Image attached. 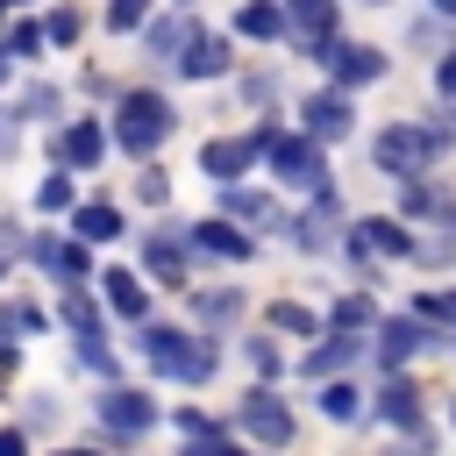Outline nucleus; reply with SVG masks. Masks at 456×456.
Wrapping results in <instances>:
<instances>
[{
    "mask_svg": "<svg viewBox=\"0 0 456 456\" xmlns=\"http://www.w3.org/2000/svg\"><path fill=\"white\" fill-rule=\"evenodd\" d=\"M442 150H449V128H428V121H392L370 142V157H378L385 178H420V171L442 164Z\"/></svg>",
    "mask_w": 456,
    "mask_h": 456,
    "instance_id": "obj_1",
    "label": "nucleus"
},
{
    "mask_svg": "<svg viewBox=\"0 0 456 456\" xmlns=\"http://www.w3.org/2000/svg\"><path fill=\"white\" fill-rule=\"evenodd\" d=\"M164 135H171V100H164V93L135 86V93L114 100V142H121L128 157H150Z\"/></svg>",
    "mask_w": 456,
    "mask_h": 456,
    "instance_id": "obj_2",
    "label": "nucleus"
},
{
    "mask_svg": "<svg viewBox=\"0 0 456 456\" xmlns=\"http://www.w3.org/2000/svg\"><path fill=\"white\" fill-rule=\"evenodd\" d=\"M142 356L178 385H207L214 378V342H200L185 328H142Z\"/></svg>",
    "mask_w": 456,
    "mask_h": 456,
    "instance_id": "obj_3",
    "label": "nucleus"
},
{
    "mask_svg": "<svg viewBox=\"0 0 456 456\" xmlns=\"http://www.w3.org/2000/svg\"><path fill=\"white\" fill-rule=\"evenodd\" d=\"M264 150H271V178H278V185H292V192H321V185H328L321 150H314L306 135H264Z\"/></svg>",
    "mask_w": 456,
    "mask_h": 456,
    "instance_id": "obj_4",
    "label": "nucleus"
},
{
    "mask_svg": "<svg viewBox=\"0 0 456 456\" xmlns=\"http://www.w3.org/2000/svg\"><path fill=\"white\" fill-rule=\"evenodd\" d=\"M321 64H328L335 86H370V78H385V57H378L370 43H321Z\"/></svg>",
    "mask_w": 456,
    "mask_h": 456,
    "instance_id": "obj_5",
    "label": "nucleus"
},
{
    "mask_svg": "<svg viewBox=\"0 0 456 456\" xmlns=\"http://www.w3.org/2000/svg\"><path fill=\"white\" fill-rule=\"evenodd\" d=\"M100 420H107V435H121V442H135V435H150V420H157V406H150L142 392H128V385H107V399H100Z\"/></svg>",
    "mask_w": 456,
    "mask_h": 456,
    "instance_id": "obj_6",
    "label": "nucleus"
},
{
    "mask_svg": "<svg viewBox=\"0 0 456 456\" xmlns=\"http://www.w3.org/2000/svg\"><path fill=\"white\" fill-rule=\"evenodd\" d=\"M235 428H249L256 442H292V413H285L271 392H249V399L235 406Z\"/></svg>",
    "mask_w": 456,
    "mask_h": 456,
    "instance_id": "obj_7",
    "label": "nucleus"
},
{
    "mask_svg": "<svg viewBox=\"0 0 456 456\" xmlns=\"http://www.w3.org/2000/svg\"><path fill=\"white\" fill-rule=\"evenodd\" d=\"M442 342H456V335H435L428 321H385V342H378V356H385V363L399 370V363H406L413 349H442Z\"/></svg>",
    "mask_w": 456,
    "mask_h": 456,
    "instance_id": "obj_8",
    "label": "nucleus"
},
{
    "mask_svg": "<svg viewBox=\"0 0 456 456\" xmlns=\"http://www.w3.org/2000/svg\"><path fill=\"white\" fill-rule=\"evenodd\" d=\"M299 114H306V135H321V142H328V135H349V128H356V114H349V93H314V100H306Z\"/></svg>",
    "mask_w": 456,
    "mask_h": 456,
    "instance_id": "obj_9",
    "label": "nucleus"
},
{
    "mask_svg": "<svg viewBox=\"0 0 456 456\" xmlns=\"http://www.w3.org/2000/svg\"><path fill=\"white\" fill-rule=\"evenodd\" d=\"M328 21H335V0H285V36H299L306 50L328 43Z\"/></svg>",
    "mask_w": 456,
    "mask_h": 456,
    "instance_id": "obj_10",
    "label": "nucleus"
},
{
    "mask_svg": "<svg viewBox=\"0 0 456 456\" xmlns=\"http://www.w3.org/2000/svg\"><path fill=\"white\" fill-rule=\"evenodd\" d=\"M100 150H107V135H100V121H71V128L57 135V157H64L71 171H93V164H100Z\"/></svg>",
    "mask_w": 456,
    "mask_h": 456,
    "instance_id": "obj_11",
    "label": "nucleus"
},
{
    "mask_svg": "<svg viewBox=\"0 0 456 456\" xmlns=\"http://www.w3.org/2000/svg\"><path fill=\"white\" fill-rule=\"evenodd\" d=\"M256 150H264V135H235V142H207V157H200V164L228 185V178H242V171H249V157H256Z\"/></svg>",
    "mask_w": 456,
    "mask_h": 456,
    "instance_id": "obj_12",
    "label": "nucleus"
},
{
    "mask_svg": "<svg viewBox=\"0 0 456 456\" xmlns=\"http://www.w3.org/2000/svg\"><path fill=\"white\" fill-rule=\"evenodd\" d=\"M378 420H392V428H406V435L420 442V392H413L406 378H392V385L378 392Z\"/></svg>",
    "mask_w": 456,
    "mask_h": 456,
    "instance_id": "obj_13",
    "label": "nucleus"
},
{
    "mask_svg": "<svg viewBox=\"0 0 456 456\" xmlns=\"http://www.w3.org/2000/svg\"><path fill=\"white\" fill-rule=\"evenodd\" d=\"M178 71H185V78H214V71H228V43H221V36H185Z\"/></svg>",
    "mask_w": 456,
    "mask_h": 456,
    "instance_id": "obj_14",
    "label": "nucleus"
},
{
    "mask_svg": "<svg viewBox=\"0 0 456 456\" xmlns=\"http://www.w3.org/2000/svg\"><path fill=\"white\" fill-rule=\"evenodd\" d=\"M36 264H43L50 278H64V285H86V249H78V242H57V235H50V242H36Z\"/></svg>",
    "mask_w": 456,
    "mask_h": 456,
    "instance_id": "obj_15",
    "label": "nucleus"
},
{
    "mask_svg": "<svg viewBox=\"0 0 456 456\" xmlns=\"http://www.w3.org/2000/svg\"><path fill=\"white\" fill-rule=\"evenodd\" d=\"M100 285H107V306H114L121 321H150V292H142V278H128V271H107Z\"/></svg>",
    "mask_w": 456,
    "mask_h": 456,
    "instance_id": "obj_16",
    "label": "nucleus"
},
{
    "mask_svg": "<svg viewBox=\"0 0 456 456\" xmlns=\"http://www.w3.org/2000/svg\"><path fill=\"white\" fill-rule=\"evenodd\" d=\"M71 235H78V242H114V235H121V214H114L107 200H86V207L71 214Z\"/></svg>",
    "mask_w": 456,
    "mask_h": 456,
    "instance_id": "obj_17",
    "label": "nucleus"
},
{
    "mask_svg": "<svg viewBox=\"0 0 456 456\" xmlns=\"http://www.w3.org/2000/svg\"><path fill=\"white\" fill-rule=\"evenodd\" d=\"M349 249H356V256H363V249H385V256H406V249H413V235H406L399 221H385V214H378V221H363V235H356Z\"/></svg>",
    "mask_w": 456,
    "mask_h": 456,
    "instance_id": "obj_18",
    "label": "nucleus"
},
{
    "mask_svg": "<svg viewBox=\"0 0 456 456\" xmlns=\"http://www.w3.org/2000/svg\"><path fill=\"white\" fill-rule=\"evenodd\" d=\"M356 356H363V342H349V335H335V342H321V349H314V356H306L299 370H306V378H328V370H349Z\"/></svg>",
    "mask_w": 456,
    "mask_h": 456,
    "instance_id": "obj_19",
    "label": "nucleus"
},
{
    "mask_svg": "<svg viewBox=\"0 0 456 456\" xmlns=\"http://www.w3.org/2000/svg\"><path fill=\"white\" fill-rule=\"evenodd\" d=\"M235 28H242V36H264V43H271V36H285V7H271V0H249V7L235 14Z\"/></svg>",
    "mask_w": 456,
    "mask_h": 456,
    "instance_id": "obj_20",
    "label": "nucleus"
},
{
    "mask_svg": "<svg viewBox=\"0 0 456 456\" xmlns=\"http://www.w3.org/2000/svg\"><path fill=\"white\" fill-rule=\"evenodd\" d=\"M192 242H200V249H214V256H249V235H235L228 221H200V228H192Z\"/></svg>",
    "mask_w": 456,
    "mask_h": 456,
    "instance_id": "obj_21",
    "label": "nucleus"
},
{
    "mask_svg": "<svg viewBox=\"0 0 456 456\" xmlns=\"http://www.w3.org/2000/svg\"><path fill=\"white\" fill-rule=\"evenodd\" d=\"M221 214H235V221H271V192H242V185H228V192H221Z\"/></svg>",
    "mask_w": 456,
    "mask_h": 456,
    "instance_id": "obj_22",
    "label": "nucleus"
},
{
    "mask_svg": "<svg viewBox=\"0 0 456 456\" xmlns=\"http://www.w3.org/2000/svg\"><path fill=\"white\" fill-rule=\"evenodd\" d=\"M321 413H328V420H356V413H363V392H356L349 378H342V385H321Z\"/></svg>",
    "mask_w": 456,
    "mask_h": 456,
    "instance_id": "obj_23",
    "label": "nucleus"
},
{
    "mask_svg": "<svg viewBox=\"0 0 456 456\" xmlns=\"http://www.w3.org/2000/svg\"><path fill=\"white\" fill-rule=\"evenodd\" d=\"M185 36H192V21H150V57L171 64V57L185 50Z\"/></svg>",
    "mask_w": 456,
    "mask_h": 456,
    "instance_id": "obj_24",
    "label": "nucleus"
},
{
    "mask_svg": "<svg viewBox=\"0 0 456 456\" xmlns=\"http://www.w3.org/2000/svg\"><path fill=\"white\" fill-rule=\"evenodd\" d=\"M150 271L171 278V285H185V249H178L171 235H157V242H150Z\"/></svg>",
    "mask_w": 456,
    "mask_h": 456,
    "instance_id": "obj_25",
    "label": "nucleus"
},
{
    "mask_svg": "<svg viewBox=\"0 0 456 456\" xmlns=\"http://www.w3.org/2000/svg\"><path fill=\"white\" fill-rule=\"evenodd\" d=\"M413 321H449L456 328V292H420L413 299Z\"/></svg>",
    "mask_w": 456,
    "mask_h": 456,
    "instance_id": "obj_26",
    "label": "nucleus"
},
{
    "mask_svg": "<svg viewBox=\"0 0 456 456\" xmlns=\"http://www.w3.org/2000/svg\"><path fill=\"white\" fill-rule=\"evenodd\" d=\"M36 207H50V214H57V207H71V178H64V171H57V178H43V185H36Z\"/></svg>",
    "mask_w": 456,
    "mask_h": 456,
    "instance_id": "obj_27",
    "label": "nucleus"
},
{
    "mask_svg": "<svg viewBox=\"0 0 456 456\" xmlns=\"http://www.w3.org/2000/svg\"><path fill=\"white\" fill-rule=\"evenodd\" d=\"M185 456H242V449H235V442H228V435H214V428H200V435H192V449H185Z\"/></svg>",
    "mask_w": 456,
    "mask_h": 456,
    "instance_id": "obj_28",
    "label": "nucleus"
},
{
    "mask_svg": "<svg viewBox=\"0 0 456 456\" xmlns=\"http://www.w3.org/2000/svg\"><path fill=\"white\" fill-rule=\"evenodd\" d=\"M150 0H107V28H135Z\"/></svg>",
    "mask_w": 456,
    "mask_h": 456,
    "instance_id": "obj_29",
    "label": "nucleus"
},
{
    "mask_svg": "<svg viewBox=\"0 0 456 456\" xmlns=\"http://www.w3.org/2000/svg\"><path fill=\"white\" fill-rule=\"evenodd\" d=\"M235 306H242L235 292H228V299H221V292H200V314H207V321H235Z\"/></svg>",
    "mask_w": 456,
    "mask_h": 456,
    "instance_id": "obj_30",
    "label": "nucleus"
},
{
    "mask_svg": "<svg viewBox=\"0 0 456 456\" xmlns=\"http://www.w3.org/2000/svg\"><path fill=\"white\" fill-rule=\"evenodd\" d=\"M363 321H370V299H363V292H356V299H342V306H335V328H363Z\"/></svg>",
    "mask_w": 456,
    "mask_h": 456,
    "instance_id": "obj_31",
    "label": "nucleus"
},
{
    "mask_svg": "<svg viewBox=\"0 0 456 456\" xmlns=\"http://www.w3.org/2000/svg\"><path fill=\"white\" fill-rule=\"evenodd\" d=\"M271 321H278V328H292V335H314V314H306V306H278Z\"/></svg>",
    "mask_w": 456,
    "mask_h": 456,
    "instance_id": "obj_32",
    "label": "nucleus"
},
{
    "mask_svg": "<svg viewBox=\"0 0 456 456\" xmlns=\"http://www.w3.org/2000/svg\"><path fill=\"white\" fill-rule=\"evenodd\" d=\"M50 36H57V43H71V36H78V14H71V7H57V14H50Z\"/></svg>",
    "mask_w": 456,
    "mask_h": 456,
    "instance_id": "obj_33",
    "label": "nucleus"
},
{
    "mask_svg": "<svg viewBox=\"0 0 456 456\" xmlns=\"http://www.w3.org/2000/svg\"><path fill=\"white\" fill-rule=\"evenodd\" d=\"M435 86H442V93H449V100H456V50H449V57H442V64H435Z\"/></svg>",
    "mask_w": 456,
    "mask_h": 456,
    "instance_id": "obj_34",
    "label": "nucleus"
},
{
    "mask_svg": "<svg viewBox=\"0 0 456 456\" xmlns=\"http://www.w3.org/2000/svg\"><path fill=\"white\" fill-rule=\"evenodd\" d=\"M0 456H21V428H0Z\"/></svg>",
    "mask_w": 456,
    "mask_h": 456,
    "instance_id": "obj_35",
    "label": "nucleus"
},
{
    "mask_svg": "<svg viewBox=\"0 0 456 456\" xmlns=\"http://www.w3.org/2000/svg\"><path fill=\"white\" fill-rule=\"evenodd\" d=\"M7 150H14V121H0V157H7Z\"/></svg>",
    "mask_w": 456,
    "mask_h": 456,
    "instance_id": "obj_36",
    "label": "nucleus"
},
{
    "mask_svg": "<svg viewBox=\"0 0 456 456\" xmlns=\"http://www.w3.org/2000/svg\"><path fill=\"white\" fill-rule=\"evenodd\" d=\"M64 456H93V449H64Z\"/></svg>",
    "mask_w": 456,
    "mask_h": 456,
    "instance_id": "obj_37",
    "label": "nucleus"
},
{
    "mask_svg": "<svg viewBox=\"0 0 456 456\" xmlns=\"http://www.w3.org/2000/svg\"><path fill=\"white\" fill-rule=\"evenodd\" d=\"M435 7H449V14H456V0H435Z\"/></svg>",
    "mask_w": 456,
    "mask_h": 456,
    "instance_id": "obj_38",
    "label": "nucleus"
},
{
    "mask_svg": "<svg viewBox=\"0 0 456 456\" xmlns=\"http://www.w3.org/2000/svg\"><path fill=\"white\" fill-rule=\"evenodd\" d=\"M0 14H7V0H0Z\"/></svg>",
    "mask_w": 456,
    "mask_h": 456,
    "instance_id": "obj_39",
    "label": "nucleus"
},
{
    "mask_svg": "<svg viewBox=\"0 0 456 456\" xmlns=\"http://www.w3.org/2000/svg\"><path fill=\"white\" fill-rule=\"evenodd\" d=\"M0 78H7V64H0Z\"/></svg>",
    "mask_w": 456,
    "mask_h": 456,
    "instance_id": "obj_40",
    "label": "nucleus"
}]
</instances>
